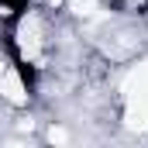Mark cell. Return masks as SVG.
Returning <instances> with one entry per match:
<instances>
[{"instance_id": "obj_4", "label": "cell", "mask_w": 148, "mask_h": 148, "mask_svg": "<svg viewBox=\"0 0 148 148\" xmlns=\"http://www.w3.org/2000/svg\"><path fill=\"white\" fill-rule=\"evenodd\" d=\"M48 141H69V134H66L62 127H52V131H48Z\"/></svg>"}, {"instance_id": "obj_1", "label": "cell", "mask_w": 148, "mask_h": 148, "mask_svg": "<svg viewBox=\"0 0 148 148\" xmlns=\"http://www.w3.org/2000/svg\"><path fill=\"white\" fill-rule=\"evenodd\" d=\"M121 93H124V124L134 131H148V62L127 73Z\"/></svg>"}, {"instance_id": "obj_5", "label": "cell", "mask_w": 148, "mask_h": 148, "mask_svg": "<svg viewBox=\"0 0 148 148\" xmlns=\"http://www.w3.org/2000/svg\"><path fill=\"white\" fill-rule=\"evenodd\" d=\"M41 3H45V7H52V10H55V7H62V3H66V0H41Z\"/></svg>"}, {"instance_id": "obj_2", "label": "cell", "mask_w": 148, "mask_h": 148, "mask_svg": "<svg viewBox=\"0 0 148 148\" xmlns=\"http://www.w3.org/2000/svg\"><path fill=\"white\" fill-rule=\"evenodd\" d=\"M14 41H17V55H21L24 62L45 69V24H41V17H38L35 10H28V14L17 21Z\"/></svg>"}, {"instance_id": "obj_3", "label": "cell", "mask_w": 148, "mask_h": 148, "mask_svg": "<svg viewBox=\"0 0 148 148\" xmlns=\"http://www.w3.org/2000/svg\"><path fill=\"white\" fill-rule=\"evenodd\" d=\"M0 100L10 103V107H28V100H31L24 76L17 73L14 66H7V69L0 73Z\"/></svg>"}]
</instances>
